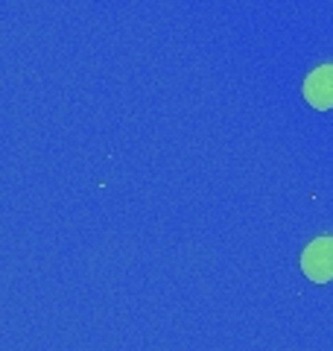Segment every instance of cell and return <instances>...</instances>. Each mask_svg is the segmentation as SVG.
Here are the masks:
<instances>
[{"instance_id": "cell-1", "label": "cell", "mask_w": 333, "mask_h": 351, "mask_svg": "<svg viewBox=\"0 0 333 351\" xmlns=\"http://www.w3.org/2000/svg\"><path fill=\"white\" fill-rule=\"evenodd\" d=\"M301 269L316 284L333 281V237H316L301 252Z\"/></svg>"}, {"instance_id": "cell-2", "label": "cell", "mask_w": 333, "mask_h": 351, "mask_svg": "<svg viewBox=\"0 0 333 351\" xmlns=\"http://www.w3.org/2000/svg\"><path fill=\"white\" fill-rule=\"evenodd\" d=\"M304 100L319 108V112H328L333 108V64H321L304 80Z\"/></svg>"}]
</instances>
